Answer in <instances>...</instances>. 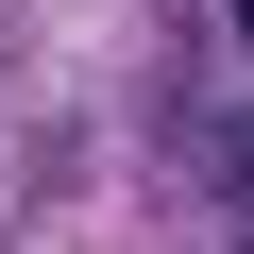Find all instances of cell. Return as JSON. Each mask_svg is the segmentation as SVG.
<instances>
[{"label":"cell","mask_w":254,"mask_h":254,"mask_svg":"<svg viewBox=\"0 0 254 254\" xmlns=\"http://www.w3.org/2000/svg\"><path fill=\"white\" fill-rule=\"evenodd\" d=\"M187 153H203V187H237V203H254V102H220L203 136H187Z\"/></svg>","instance_id":"obj_1"},{"label":"cell","mask_w":254,"mask_h":254,"mask_svg":"<svg viewBox=\"0 0 254 254\" xmlns=\"http://www.w3.org/2000/svg\"><path fill=\"white\" fill-rule=\"evenodd\" d=\"M237 51H254V0H237Z\"/></svg>","instance_id":"obj_2"}]
</instances>
